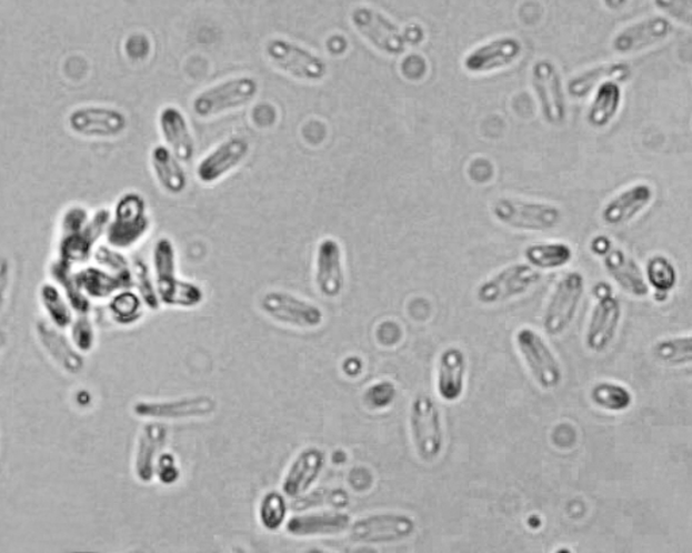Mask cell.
<instances>
[{
  "label": "cell",
  "instance_id": "cell-1",
  "mask_svg": "<svg viewBox=\"0 0 692 553\" xmlns=\"http://www.w3.org/2000/svg\"><path fill=\"white\" fill-rule=\"evenodd\" d=\"M156 290L167 308L194 309L204 301L201 285L178 276L177 248L171 239L156 241L152 253Z\"/></svg>",
  "mask_w": 692,
  "mask_h": 553
},
{
  "label": "cell",
  "instance_id": "cell-2",
  "mask_svg": "<svg viewBox=\"0 0 692 553\" xmlns=\"http://www.w3.org/2000/svg\"><path fill=\"white\" fill-rule=\"evenodd\" d=\"M354 30L378 52L397 58L407 52L410 43L421 42L423 32L418 24L401 29L382 11L370 6H358L351 12Z\"/></svg>",
  "mask_w": 692,
  "mask_h": 553
},
{
  "label": "cell",
  "instance_id": "cell-3",
  "mask_svg": "<svg viewBox=\"0 0 692 553\" xmlns=\"http://www.w3.org/2000/svg\"><path fill=\"white\" fill-rule=\"evenodd\" d=\"M151 227L146 198L137 191L124 192L111 210L106 244L121 252L132 251L147 238Z\"/></svg>",
  "mask_w": 692,
  "mask_h": 553
},
{
  "label": "cell",
  "instance_id": "cell-4",
  "mask_svg": "<svg viewBox=\"0 0 692 553\" xmlns=\"http://www.w3.org/2000/svg\"><path fill=\"white\" fill-rule=\"evenodd\" d=\"M490 210L499 223L522 232H548L563 221V211L556 204L514 197L497 198Z\"/></svg>",
  "mask_w": 692,
  "mask_h": 553
},
{
  "label": "cell",
  "instance_id": "cell-5",
  "mask_svg": "<svg viewBox=\"0 0 692 553\" xmlns=\"http://www.w3.org/2000/svg\"><path fill=\"white\" fill-rule=\"evenodd\" d=\"M260 92L258 79L242 74L208 87L192 99L191 109L201 120L220 117L251 104Z\"/></svg>",
  "mask_w": 692,
  "mask_h": 553
},
{
  "label": "cell",
  "instance_id": "cell-6",
  "mask_svg": "<svg viewBox=\"0 0 692 553\" xmlns=\"http://www.w3.org/2000/svg\"><path fill=\"white\" fill-rule=\"evenodd\" d=\"M264 54L278 71L301 82L321 83L329 73L325 60L311 52L310 49L285 40L283 37H273L268 40Z\"/></svg>",
  "mask_w": 692,
  "mask_h": 553
},
{
  "label": "cell",
  "instance_id": "cell-7",
  "mask_svg": "<svg viewBox=\"0 0 692 553\" xmlns=\"http://www.w3.org/2000/svg\"><path fill=\"white\" fill-rule=\"evenodd\" d=\"M410 432L418 458L432 463L444 450V426L438 403L432 396L418 394L410 406Z\"/></svg>",
  "mask_w": 692,
  "mask_h": 553
},
{
  "label": "cell",
  "instance_id": "cell-8",
  "mask_svg": "<svg viewBox=\"0 0 692 553\" xmlns=\"http://www.w3.org/2000/svg\"><path fill=\"white\" fill-rule=\"evenodd\" d=\"M259 308L277 324L299 331H313L325 321V314L315 303L282 290L267 291L260 298Z\"/></svg>",
  "mask_w": 692,
  "mask_h": 553
},
{
  "label": "cell",
  "instance_id": "cell-9",
  "mask_svg": "<svg viewBox=\"0 0 692 553\" xmlns=\"http://www.w3.org/2000/svg\"><path fill=\"white\" fill-rule=\"evenodd\" d=\"M74 135L90 140L118 139L127 132L129 118L123 110L104 104H83L67 118Z\"/></svg>",
  "mask_w": 692,
  "mask_h": 553
},
{
  "label": "cell",
  "instance_id": "cell-10",
  "mask_svg": "<svg viewBox=\"0 0 692 553\" xmlns=\"http://www.w3.org/2000/svg\"><path fill=\"white\" fill-rule=\"evenodd\" d=\"M415 530V520L408 514L375 513L351 522L348 532L354 543L375 545L403 542Z\"/></svg>",
  "mask_w": 692,
  "mask_h": 553
},
{
  "label": "cell",
  "instance_id": "cell-11",
  "mask_svg": "<svg viewBox=\"0 0 692 553\" xmlns=\"http://www.w3.org/2000/svg\"><path fill=\"white\" fill-rule=\"evenodd\" d=\"M530 82L538 98L541 115L548 125H564L566 102L563 79L558 66L550 59L535 61L530 72Z\"/></svg>",
  "mask_w": 692,
  "mask_h": 553
},
{
  "label": "cell",
  "instance_id": "cell-12",
  "mask_svg": "<svg viewBox=\"0 0 692 553\" xmlns=\"http://www.w3.org/2000/svg\"><path fill=\"white\" fill-rule=\"evenodd\" d=\"M218 401L211 395H191L177 400H140L132 406L136 418L152 421L203 420L215 414Z\"/></svg>",
  "mask_w": 692,
  "mask_h": 553
},
{
  "label": "cell",
  "instance_id": "cell-13",
  "mask_svg": "<svg viewBox=\"0 0 692 553\" xmlns=\"http://www.w3.org/2000/svg\"><path fill=\"white\" fill-rule=\"evenodd\" d=\"M585 289L584 276L573 271L560 279L544 316V329L552 338L563 334L575 319Z\"/></svg>",
  "mask_w": 692,
  "mask_h": 553
},
{
  "label": "cell",
  "instance_id": "cell-14",
  "mask_svg": "<svg viewBox=\"0 0 692 553\" xmlns=\"http://www.w3.org/2000/svg\"><path fill=\"white\" fill-rule=\"evenodd\" d=\"M541 281V272L530 264H511L479 285L478 301L483 304L503 303L523 295Z\"/></svg>",
  "mask_w": 692,
  "mask_h": 553
},
{
  "label": "cell",
  "instance_id": "cell-15",
  "mask_svg": "<svg viewBox=\"0 0 692 553\" xmlns=\"http://www.w3.org/2000/svg\"><path fill=\"white\" fill-rule=\"evenodd\" d=\"M515 341L535 382L545 390L556 389L563 379V371L545 340L533 329L523 328L517 333Z\"/></svg>",
  "mask_w": 692,
  "mask_h": 553
},
{
  "label": "cell",
  "instance_id": "cell-16",
  "mask_svg": "<svg viewBox=\"0 0 692 553\" xmlns=\"http://www.w3.org/2000/svg\"><path fill=\"white\" fill-rule=\"evenodd\" d=\"M523 46L514 36H502L498 39L480 43L464 56L465 72L482 77L507 70L522 58Z\"/></svg>",
  "mask_w": 692,
  "mask_h": 553
},
{
  "label": "cell",
  "instance_id": "cell-17",
  "mask_svg": "<svg viewBox=\"0 0 692 553\" xmlns=\"http://www.w3.org/2000/svg\"><path fill=\"white\" fill-rule=\"evenodd\" d=\"M34 333L41 350L58 370L72 376L82 374L86 355L77 350L64 329L52 325L42 316L36 321Z\"/></svg>",
  "mask_w": 692,
  "mask_h": 553
},
{
  "label": "cell",
  "instance_id": "cell-18",
  "mask_svg": "<svg viewBox=\"0 0 692 553\" xmlns=\"http://www.w3.org/2000/svg\"><path fill=\"white\" fill-rule=\"evenodd\" d=\"M598 303L592 310L585 345L592 352L606 351L619 332L622 310L620 301L611 293L609 285L600 284L596 289Z\"/></svg>",
  "mask_w": 692,
  "mask_h": 553
},
{
  "label": "cell",
  "instance_id": "cell-19",
  "mask_svg": "<svg viewBox=\"0 0 692 553\" xmlns=\"http://www.w3.org/2000/svg\"><path fill=\"white\" fill-rule=\"evenodd\" d=\"M672 22L666 17L653 16L628 24L611 40V49L616 54L629 56L646 51L670 39Z\"/></svg>",
  "mask_w": 692,
  "mask_h": 553
},
{
  "label": "cell",
  "instance_id": "cell-20",
  "mask_svg": "<svg viewBox=\"0 0 692 553\" xmlns=\"http://www.w3.org/2000/svg\"><path fill=\"white\" fill-rule=\"evenodd\" d=\"M249 153L251 144L244 137H229L199 161L195 171L199 182L205 185L220 182L244 163Z\"/></svg>",
  "mask_w": 692,
  "mask_h": 553
},
{
  "label": "cell",
  "instance_id": "cell-21",
  "mask_svg": "<svg viewBox=\"0 0 692 553\" xmlns=\"http://www.w3.org/2000/svg\"><path fill=\"white\" fill-rule=\"evenodd\" d=\"M314 283L318 293L328 300H335L344 293V252L340 242L333 238L321 240L317 247Z\"/></svg>",
  "mask_w": 692,
  "mask_h": 553
},
{
  "label": "cell",
  "instance_id": "cell-22",
  "mask_svg": "<svg viewBox=\"0 0 692 553\" xmlns=\"http://www.w3.org/2000/svg\"><path fill=\"white\" fill-rule=\"evenodd\" d=\"M168 440H170V429L164 422L148 420L141 426L133 453V474L137 481L149 484L156 480V464Z\"/></svg>",
  "mask_w": 692,
  "mask_h": 553
},
{
  "label": "cell",
  "instance_id": "cell-23",
  "mask_svg": "<svg viewBox=\"0 0 692 553\" xmlns=\"http://www.w3.org/2000/svg\"><path fill=\"white\" fill-rule=\"evenodd\" d=\"M327 453L318 446H308L292 460L282 481V493L287 499L297 500L310 493L325 470Z\"/></svg>",
  "mask_w": 692,
  "mask_h": 553
},
{
  "label": "cell",
  "instance_id": "cell-24",
  "mask_svg": "<svg viewBox=\"0 0 692 553\" xmlns=\"http://www.w3.org/2000/svg\"><path fill=\"white\" fill-rule=\"evenodd\" d=\"M351 522V515L332 509L292 515L287 520L284 530L287 534L298 539L333 537L348 532Z\"/></svg>",
  "mask_w": 692,
  "mask_h": 553
},
{
  "label": "cell",
  "instance_id": "cell-25",
  "mask_svg": "<svg viewBox=\"0 0 692 553\" xmlns=\"http://www.w3.org/2000/svg\"><path fill=\"white\" fill-rule=\"evenodd\" d=\"M653 198L654 191L650 183L639 182L629 185L604 204L601 219L609 227L626 225L650 207Z\"/></svg>",
  "mask_w": 692,
  "mask_h": 553
},
{
  "label": "cell",
  "instance_id": "cell-26",
  "mask_svg": "<svg viewBox=\"0 0 692 553\" xmlns=\"http://www.w3.org/2000/svg\"><path fill=\"white\" fill-rule=\"evenodd\" d=\"M158 121L166 147L182 163H191L195 154V139L183 111L177 105H164L160 110Z\"/></svg>",
  "mask_w": 692,
  "mask_h": 553
},
{
  "label": "cell",
  "instance_id": "cell-27",
  "mask_svg": "<svg viewBox=\"0 0 692 553\" xmlns=\"http://www.w3.org/2000/svg\"><path fill=\"white\" fill-rule=\"evenodd\" d=\"M74 276L80 290L92 304L108 302L112 295L123 289H133V284L114 275L96 263H87L74 269Z\"/></svg>",
  "mask_w": 692,
  "mask_h": 553
},
{
  "label": "cell",
  "instance_id": "cell-28",
  "mask_svg": "<svg viewBox=\"0 0 692 553\" xmlns=\"http://www.w3.org/2000/svg\"><path fill=\"white\" fill-rule=\"evenodd\" d=\"M604 269L609 275L619 283L623 291L633 296L642 298L650 293L644 275H642L640 265L635 260L629 257L621 248L611 245L606 252L602 254Z\"/></svg>",
  "mask_w": 692,
  "mask_h": 553
},
{
  "label": "cell",
  "instance_id": "cell-29",
  "mask_svg": "<svg viewBox=\"0 0 692 553\" xmlns=\"http://www.w3.org/2000/svg\"><path fill=\"white\" fill-rule=\"evenodd\" d=\"M632 77V67L622 63H604L575 74L566 84V92L575 101L588 98L592 91L606 82L623 83Z\"/></svg>",
  "mask_w": 692,
  "mask_h": 553
},
{
  "label": "cell",
  "instance_id": "cell-30",
  "mask_svg": "<svg viewBox=\"0 0 692 553\" xmlns=\"http://www.w3.org/2000/svg\"><path fill=\"white\" fill-rule=\"evenodd\" d=\"M467 358L457 346L441 353L438 371V393L445 402H457L464 393Z\"/></svg>",
  "mask_w": 692,
  "mask_h": 553
},
{
  "label": "cell",
  "instance_id": "cell-31",
  "mask_svg": "<svg viewBox=\"0 0 692 553\" xmlns=\"http://www.w3.org/2000/svg\"><path fill=\"white\" fill-rule=\"evenodd\" d=\"M153 175L167 194H183L189 185V178L180 161L166 145H156L151 152Z\"/></svg>",
  "mask_w": 692,
  "mask_h": 553
},
{
  "label": "cell",
  "instance_id": "cell-32",
  "mask_svg": "<svg viewBox=\"0 0 692 553\" xmlns=\"http://www.w3.org/2000/svg\"><path fill=\"white\" fill-rule=\"evenodd\" d=\"M621 104L622 90L620 83H603L595 90L585 120H588L591 128H606L614 121V118L619 115Z\"/></svg>",
  "mask_w": 692,
  "mask_h": 553
},
{
  "label": "cell",
  "instance_id": "cell-33",
  "mask_svg": "<svg viewBox=\"0 0 692 553\" xmlns=\"http://www.w3.org/2000/svg\"><path fill=\"white\" fill-rule=\"evenodd\" d=\"M74 269H77V267L66 263L64 260L54 258L48 265V275L68 298L74 313H92L93 304L87 300L82 290H80L77 276H74Z\"/></svg>",
  "mask_w": 692,
  "mask_h": 553
},
{
  "label": "cell",
  "instance_id": "cell-34",
  "mask_svg": "<svg viewBox=\"0 0 692 553\" xmlns=\"http://www.w3.org/2000/svg\"><path fill=\"white\" fill-rule=\"evenodd\" d=\"M39 303L43 319L54 326L64 329V331L77 315L68 298L52 281L43 282L40 285Z\"/></svg>",
  "mask_w": 692,
  "mask_h": 553
},
{
  "label": "cell",
  "instance_id": "cell-35",
  "mask_svg": "<svg viewBox=\"0 0 692 553\" xmlns=\"http://www.w3.org/2000/svg\"><path fill=\"white\" fill-rule=\"evenodd\" d=\"M110 319L118 326H134L143 319L146 304L132 289L118 291L108 302Z\"/></svg>",
  "mask_w": 692,
  "mask_h": 553
},
{
  "label": "cell",
  "instance_id": "cell-36",
  "mask_svg": "<svg viewBox=\"0 0 692 553\" xmlns=\"http://www.w3.org/2000/svg\"><path fill=\"white\" fill-rule=\"evenodd\" d=\"M523 254L535 270L561 269L573 258L572 248L565 242H541V244L529 245Z\"/></svg>",
  "mask_w": 692,
  "mask_h": 553
},
{
  "label": "cell",
  "instance_id": "cell-37",
  "mask_svg": "<svg viewBox=\"0 0 692 553\" xmlns=\"http://www.w3.org/2000/svg\"><path fill=\"white\" fill-rule=\"evenodd\" d=\"M260 525L268 532H278L289 520V505L285 495L277 490L268 491L260 500L258 509Z\"/></svg>",
  "mask_w": 692,
  "mask_h": 553
},
{
  "label": "cell",
  "instance_id": "cell-38",
  "mask_svg": "<svg viewBox=\"0 0 692 553\" xmlns=\"http://www.w3.org/2000/svg\"><path fill=\"white\" fill-rule=\"evenodd\" d=\"M591 400L596 406L608 410V412L620 413L631 408L633 396L631 391L621 386V384L603 382L598 383L591 390Z\"/></svg>",
  "mask_w": 692,
  "mask_h": 553
},
{
  "label": "cell",
  "instance_id": "cell-39",
  "mask_svg": "<svg viewBox=\"0 0 692 553\" xmlns=\"http://www.w3.org/2000/svg\"><path fill=\"white\" fill-rule=\"evenodd\" d=\"M646 276L656 294L665 296L675 289L678 282L675 267L669 258L662 257V254H656V257L648 260Z\"/></svg>",
  "mask_w": 692,
  "mask_h": 553
},
{
  "label": "cell",
  "instance_id": "cell-40",
  "mask_svg": "<svg viewBox=\"0 0 692 553\" xmlns=\"http://www.w3.org/2000/svg\"><path fill=\"white\" fill-rule=\"evenodd\" d=\"M68 335L77 350L83 355L96 351L98 344V331L92 313L74 315L71 325L67 329Z\"/></svg>",
  "mask_w": 692,
  "mask_h": 553
},
{
  "label": "cell",
  "instance_id": "cell-41",
  "mask_svg": "<svg viewBox=\"0 0 692 553\" xmlns=\"http://www.w3.org/2000/svg\"><path fill=\"white\" fill-rule=\"evenodd\" d=\"M133 288L136 293L140 295L143 304L149 310H159L161 306L158 290H156L154 278L151 270L143 259L136 258L132 261Z\"/></svg>",
  "mask_w": 692,
  "mask_h": 553
},
{
  "label": "cell",
  "instance_id": "cell-42",
  "mask_svg": "<svg viewBox=\"0 0 692 553\" xmlns=\"http://www.w3.org/2000/svg\"><path fill=\"white\" fill-rule=\"evenodd\" d=\"M654 356L660 362L671 365H683L691 363L692 360V340L691 335L684 338L666 339L660 341L653 348Z\"/></svg>",
  "mask_w": 692,
  "mask_h": 553
},
{
  "label": "cell",
  "instance_id": "cell-43",
  "mask_svg": "<svg viewBox=\"0 0 692 553\" xmlns=\"http://www.w3.org/2000/svg\"><path fill=\"white\" fill-rule=\"evenodd\" d=\"M397 398L395 384L390 381H380L365 390L363 401L371 410H383L392 405Z\"/></svg>",
  "mask_w": 692,
  "mask_h": 553
},
{
  "label": "cell",
  "instance_id": "cell-44",
  "mask_svg": "<svg viewBox=\"0 0 692 553\" xmlns=\"http://www.w3.org/2000/svg\"><path fill=\"white\" fill-rule=\"evenodd\" d=\"M654 6L684 27L692 23V0H653Z\"/></svg>",
  "mask_w": 692,
  "mask_h": 553
},
{
  "label": "cell",
  "instance_id": "cell-45",
  "mask_svg": "<svg viewBox=\"0 0 692 553\" xmlns=\"http://www.w3.org/2000/svg\"><path fill=\"white\" fill-rule=\"evenodd\" d=\"M156 480L166 486H172L180 480V467L178 459L171 452L161 453L158 464H156Z\"/></svg>",
  "mask_w": 692,
  "mask_h": 553
},
{
  "label": "cell",
  "instance_id": "cell-46",
  "mask_svg": "<svg viewBox=\"0 0 692 553\" xmlns=\"http://www.w3.org/2000/svg\"><path fill=\"white\" fill-rule=\"evenodd\" d=\"M12 288V261L0 253V316H2L6 306L10 300Z\"/></svg>",
  "mask_w": 692,
  "mask_h": 553
},
{
  "label": "cell",
  "instance_id": "cell-47",
  "mask_svg": "<svg viewBox=\"0 0 692 553\" xmlns=\"http://www.w3.org/2000/svg\"><path fill=\"white\" fill-rule=\"evenodd\" d=\"M377 339L384 346H394L402 339V329L394 321H385L379 325Z\"/></svg>",
  "mask_w": 692,
  "mask_h": 553
},
{
  "label": "cell",
  "instance_id": "cell-48",
  "mask_svg": "<svg viewBox=\"0 0 692 553\" xmlns=\"http://www.w3.org/2000/svg\"><path fill=\"white\" fill-rule=\"evenodd\" d=\"M342 371L349 378H357L363 372V362L358 356H351L342 363Z\"/></svg>",
  "mask_w": 692,
  "mask_h": 553
},
{
  "label": "cell",
  "instance_id": "cell-49",
  "mask_svg": "<svg viewBox=\"0 0 692 553\" xmlns=\"http://www.w3.org/2000/svg\"><path fill=\"white\" fill-rule=\"evenodd\" d=\"M602 3L610 11H621L626 8L629 0H602Z\"/></svg>",
  "mask_w": 692,
  "mask_h": 553
},
{
  "label": "cell",
  "instance_id": "cell-50",
  "mask_svg": "<svg viewBox=\"0 0 692 553\" xmlns=\"http://www.w3.org/2000/svg\"><path fill=\"white\" fill-rule=\"evenodd\" d=\"M0 356H2V352H0Z\"/></svg>",
  "mask_w": 692,
  "mask_h": 553
}]
</instances>
